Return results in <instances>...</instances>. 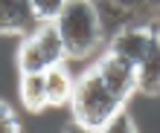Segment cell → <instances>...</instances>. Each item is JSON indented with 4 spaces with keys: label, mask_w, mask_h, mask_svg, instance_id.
<instances>
[{
    "label": "cell",
    "mask_w": 160,
    "mask_h": 133,
    "mask_svg": "<svg viewBox=\"0 0 160 133\" xmlns=\"http://www.w3.org/2000/svg\"><path fill=\"white\" fill-rule=\"evenodd\" d=\"M134 70H137V93L157 99L160 96V38L157 35Z\"/></svg>",
    "instance_id": "7"
},
{
    "label": "cell",
    "mask_w": 160,
    "mask_h": 133,
    "mask_svg": "<svg viewBox=\"0 0 160 133\" xmlns=\"http://www.w3.org/2000/svg\"><path fill=\"white\" fill-rule=\"evenodd\" d=\"M154 35H157V32L152 29V26H143V23H122L119 29L111 35V41H108V52L137 66L140 58L146 55V49L152 46Z\"/></svg>",
    "instance_id": "4"
},
{
    "label": "cell",
    "mask_w": 160,
    "mask_h": 133,
    "mask_svg": "<svg viewBox=\"0 0 160 133\" xmlns=\"http://www.w3.org/2000/svg\"><path fill=\"white\" fill-rule=\"evenodd\" d=\"M160 17V0H140V12L134 17V23H143V26H152V21Z\"/></svg>",
    "instance_id": "14"
},
{
    "label": "cell",
    "mask_w": 160,
    "mask_h": 133,
    "mask_svg": "<svg viewBox=\"0 0 160 133\" xmlns=\"http://www.w3.org/2000/svg\"><path fill=\"white\" fill-rule=\"evenodd\" d=\"M61 133H99V130H93V127H84V125H79V122H67V125L61 127Z\"/></svg>",
    "instance_id": "15"
},
{
    "label": "cell",
    "mask_w": 160,
    "mask_h": 133,
    "mask_svg": "<svg viewBox=\"0 0 160 133\" xmlns=\"http://www.w3.org/2000/svg\"><path fill=\"white\" fill-rule=\"evenodd\" d=\"M99 133H140V130H137V122L128 113V107H122V110H117L114 116L99 127Z\"/></svg>",
    "instance_id": "11"
},
{
    "label": "cell",
    "mask_w": 160,
    "mask_h": 133,
    "mask_svg": "<svg viewBox=\"0 0 160 133\" xmlns=\"http://www.w3.org/2000/svg\"><path fill=\"white\" fill-rule=\"evenodd\" d=\"M55 29L67 61H84L105 44V21L96 0H67V6L55 17Z\"/></svg>",
    "instance_id": "1"
},
{
    "label": "cell",
    "mask_w": 160,
    "mask_h": 133,
    "mask_svg": "<svg viewBox=\"0 0 160 133\" xmlns=\"http://www.w3.org/2000/svg\"><path fill=\"white\" fill-rule=\"evenodd\" d=\"M35 21L29 0H0V35H29Z\"/></svg>",
    "instance_id": "6"
},
{
    "label": "cell",
    "mask_w": 160,
    "mask_h": 133,
    "mask_svg": "<svg viewBox=\"0 0 160 133\" xmlns=\"http://www.w3.org/2000/svg\"><path fill=\"white\" fill-rule=\"evenodd\" d=\"M0 133H23L15 107L9 101H3V99H0Z\"/></svg>",
    "instance_id": "13"
},
{
    "label": "cell",
    "mask_w": 160,
    "mask_h": 133,
    "mask_svg": "<svg viewBox=\"0 0 160 133\" xmlns=\"http://www.w3.org/2000/svg\"><path fill=\"white\" fill-rule=\"evenodd\" d=\"M99 12H102V21L105 17H117L119 26L122 23H134V17L140 12V0H96Z\"/></svg>",
    "instance_id": "10"
},
{
    "label": "cell",
    "mask_w": 160,
    "mask_h": 133,
    "mask_svg": "<svg viewBox=\"0 0 160 133\" xmlns=\"http://www.w3.org/2000/svg\"><path fill=\"white\" fill-rule=\"evenodd\" d=\"M96 72H99L102 84H105L122 104H128L137 96V70H134V64H128V61L117 58V55L105 52V58H99V64H96Z\"/></svg>",
    "instance_id": "5"
},
{
    "label": "cell",
    "mask_w": 160,
    "mask_h": 133,
    "mask_svg": "<svg viewBox=\"0 0 160 133\" xmlns=\"http://www.w3.org/2000/svg\"><path fill=\"white\" fill-rule=\"evenodd\" d=\"M122 104L114 93H111L105 84H102L96 66L84 70L76 84H73V96H70V113H73V122H79L84 127H93L99 130L105 122L114 116L117 110H122Z\"/></svg>",
    "instance_id": "2"
},
{
    "label": "cell",
    "mask_w": 160,
    "mask_h": 133,
    "mask_svg": "<svg viewBox=\"0 0 160 133\" xmlns=\"http://www.w3.org/2000/svg\"><path fill=\"white\" fill-rule=\"evenodd\" d=\"M157 38H160V32H157Z\"/></svg>",
    "instance_id": "16"
},
{
    "label": "cell",
    "mask_w": 160,
    "mask_h": 133,
    "mask_svg": "<svg viewBox=\"0 0 160 133\" xmlns=\"http://www.w3.org/2000/svg\"><path fill=\"white\" fill-rule=\"evenodd\" d=\"M18 96H21V104L26 113L38 116L44 113L50 104H47V78L44 72H23L18 75Z\"/></svg>",
    "instance_id": "8"
},
{
    "label": "cell",
    "mask_w": 160,
    "mask_h": 133,
    "mask_svg": "<svg viewBox=\"0 0 160 133\" xmlns=\"http://www.w3.org/2000/svg\"><path fill=\"white\" fill-rule=\"evenodd\" d=\"M29 3H32V12L38 17V23H55V17L61 15L67 0H29Z\"/></svg>",
    "instance_id": "12"
},
{
    "label": "cell",
    "mask_w": 160,
    "mask_h": 133,
    "mask_svg": "<svg viewBox=\"0 0 160 133\" xmlns=\"http://www.w3.org/2000/svg\"><path fill=\"white\" fill-rule=\"evenodd\" d=\"M67 61L64 44L58 38L55 23H38L29 35H23L21 46L15 52V70L18 75L23 72H47L50 66H58Z\"/></svg>",
    "instance_id": "3"
},
{
    "label": "cell",
    "mask_w": 160,
    "mask_h": 133,
    "mask_svg": "<svg viewBox=\"0 0 160 133\" xmlns=\"http://www.w3.org/2000/svg\"><path fill=\"white\" fill-rule=\"evenodd\" d=\"M47 78V104L50 107H61V104H70V96H73V84L76 78L70 75V70L64 64L58 66H50L44 72Z\"/></svg>",
    "instance_id": "9"
}]
</instances>
